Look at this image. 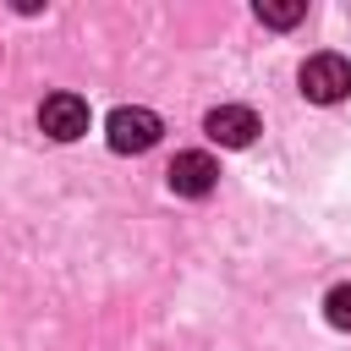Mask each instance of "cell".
Wrapping results in <instances>:
<instances>
[{"instance_id": "6da1fadb", "label": "cell", "mask_w": 351, "mask_h": 351, "mask_svg": "<svg viewBox=\"0 0 351 351\" xmlns=\"http://www.w3.org/2000/svg\"><path fill=\"white\" fill-rule=\"evenodd\" d=\"M296 82H302V93H307L313 104H340V99L351 93V60H346V55H335V49L307 55V60H302V71H296Z\"/></svg>"}, {"instance_id": "7a4b0ae2", "label": "cell", "mask_w": 351, "mask_h": 351, "mask_svg": "<svg viewBox=\"0 0 351 351\" xmlns=\"http://www.w3.org/2000/svg\"><path fill=\"white\" fill-rule=\"evenodd\" d=\"M159 132H165V121H159L154 110H143V104H121V110H110V121H104V137H110L115 154H143V148L159 143Z\"/></svg>"}, {"instance_id": "3957f363", "label": "cell", "mask_w": 351, "mask_h": 351, "mask_svg": "<svg viewBox=\"0 0 351 351\" xmlns=\"http://www.w3.org/2000/svg\"><path fill=\"white\" fill-rule=\"evenodd\" d=\"M165 176H170V192H176V197H208V192L219 186V165H214V154H203V148L176 154Z\"/></svg>"}, {"instance_id": "277c9868", "label": "cell", "mask_w": 351, "mask_h": 351, "mask_svg": "<svg viewBox=\"0 0 351 351\" xmlns=\"http://www.w3.org/2000/svg\"><path fill=\"white\" fill-rule=\"evenodd\" d=\"M38 126H44V137H55V143H77V137L88 132V99H77V93H49V99L38 104Z\"/></svg>"}, {"instance_id": "5b68a950", "label": "cell", "mask_w": 351, "mask_h": 351, "mask_svg": "<svg viewBox=\"0 0 351 351\" xmlns=\"http://www.w3.org/2000/svg\"><path fill=\"white\" fill-rule=\"evenodd\" d=\"M203 132H208L219 148H247V143L258 137V115H252L247 104H214L208 121H203Z\"/></svg>"}, {"instance_id": "8992f818", "label": "cell", "mask_w": 351, "mask_h": 351, "mask_svg": "<svg viewBox=\"0 0 351 351\" xmlns=\"http://www.w3.org/2000/svg\"><path fill=\"white\" fill-rule=\"evenodd\" d=\"M307 16V0H258V22L263 27H296Z\"/></svg>"}, {"instance_id": "52a82bcc", "label": "cell", "mask_w": 351, "mask_h": 351, "mask_svg": "<svg viewBox=\"0 0 351 351\" xmlns=\"http://www.w3.org/2000/svg\"><path fill=\"white\" fill-rule=\"evenodd\" d=\"M324 318H329L335 329H351V280H346V285H335V291L324 296Z\"/></svg>"}]
</instances>
